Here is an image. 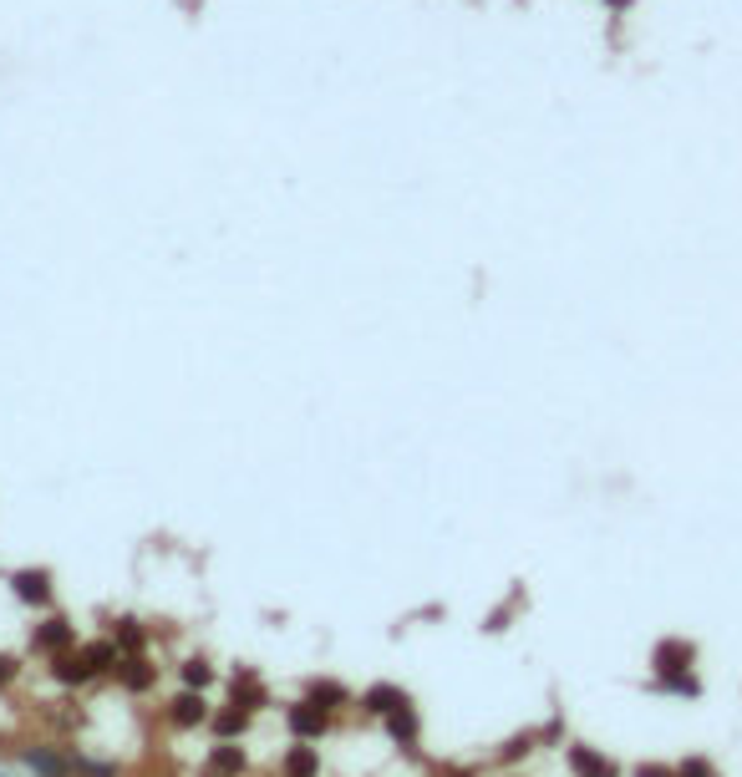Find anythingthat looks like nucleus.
Listing matches in <instances>:
<instances>
[{
  "instance_id": "obj_1",
  "label": "nucleus",
  "mask_w": 742,
  "mask_h": 777,
  "mask_svg": "<svg viewBox=\"0 0 742 777\" xmlns=\"http://www.w3.org/2000/svg\"><path fill=\"white\" fill-rule=\"evenodd\" d=\"M290 727H296V737H321L326 732V712H321V706H296V712H290Z\"/></svg>"
},
{
  "instance_id": "obj_2",
  "label": "nucleus",
  "mask_w": 742,
  "mask_h": 777,
  "mask_svg": "<svg viewBox=\"0 0 742 777\" xmlns=\"http://www.w3.org/2000/svg\"><path fill=\"white\" fill-rule=\"evenodd\" d=\"M36 646H41V650H61V646H72V631H67V620H46L41 631H36Z\"/></svg>"
},
{
  "instance_id": "obj_3",
  "label": "nucleus",
  "mask_w": 742,
  "mask_h": 777,
  "mask_svg": "<svg viewBox=\"0 0 742 777\" xmlns=\"http://www.w3.org/2000/svg\"><path fill=\"white\" fill-rule=\"evenodd\" d=\"M386 717H392V737H397V742H417V717H412V706L402 702V706H392Z\"/></svg>"
},
{
  "instance_id": "obj_4",
  "label": "nucleus",
  "mask_w": 742,
  "mask_h": 777,
  "mask_svg": "<svg viewBox=\"0 0 742 777\" xmlns=\"http://www.w3.org/2000/svg\"><path fill=\"white\" fill-rule=\"evenodd\" d=\"M570 763H575V773H579V777H610V773H615V767L600 763V757H595V752H585V748L570 752Z\"/></svg>"
},
{
  "instance_id": "obj_5",
  "label": "nucleus",
  "mask_w": 742,
  "mask_h": 777,
  "mask_svg": "<svg viewBox=\"0 0 742 777\" xmlns=\"http://www.w3.org/2000/svg\"><path fill=\"white\" fill-rule=\"evenodd\" d=\"M173 721H179V727L204 721V696H179V702H173Z\"/></svg>"
},
{
  "instance_id": "obj_6",
  "label": "nucleus",
  "mask_w": 742,
  "mask_h": 777,
  "mask_svg": "<svg viewBox=\"0 0 742 777\" xmlns=\"http://www.w3.org/2000/svg\"><path fill=\"white\" fill-rule=\"evenodd\" d=\"M15 595L21 600H46L51 589H46V574H15Z\"/></svg>"
},
{
  "instance_id": "obj_7",
  "label": "nucleus",
  "mask_w": 742,
  "mask_h": 777,
  "mask_svg": "<svg viewBox=\"0 0 742 777\" xmlns=\"http://www.w3.org/2000/svg\"><path fill=\"white\" fill-rule=\"evenodd\" d=\"M57 676H61V681H87V676H92L87 656H82V650H76V656H61L57 660Z\"/></svg>"
},
{
  "instance_id": "obj_8",
  "label": "nucleus",
  "mask_w": 742,
  "mask_h": 777,
  "mask_svg": "<svg viewBox=\"0 0 742 777\" xmlns=\"http://www.w3.org/2000/svg\"><path fill=\"white\" fill-rule=\"evenodd\" d=\"M26 763L36 767V773H41V777H67V767H61V757H51V752H41V748H36V752H26Z\"/></svg>"
},
{
  "instance_id": "obj_9",
  "label": "nucleus",
  "mask_w": 742,
  "mask_h": 777,
  "mask_svg": "<svg viewBox=\"0 0 742 777\" xmlns=\"http://www.w3.org/2000/svg\"><path fill=\"white\" fill-rule=\"evenodd\" d=\"M214 773H219V777L244 773V757H239V748H219V752H214Z\"/></svg>"
},
{
  "instance_id": "obj_10",
  "label": "nucleus",
  "mask_w": 742,
  "mask_h": 777,
  "mask_svg": "<svg viewBox=\"0 0 742 777\" xmlns=\"http://www.w3.org/2000/svg\"><path fill=\"white\" fill-rule=\"evenodd\" d=\"M407 696L402 691H392V686H376V691H367V706L371 712H392V706H402Z\"/></svg>"
},
{
  "instance_id": "obj_11",
  "label": "nucleus",
  "mask_w": 742,
  "mask_h": 777,
  "mask_svg": "<svg viewBox=\"0 0 742 777\" xmlns=\"http://www.w3.org/2000/svg\"><path fill=\"white\" fill-rule=\"evenodd\" d=\"M122 681H128V686H133V691H143V686H148V681H153V671H148V666H143V660H128V666H122Z\"/></svg>"
},
{
  "instance_id": "obj_12",
  "label": "nucleus",
  "mask_w": 742,
  "mask_h": 777,
  "mask_svg": "<svg viewBox=\"0 0 742 777\" xmlns=\"http://www.w3.org/2000/svg\"><path fill=\"white\" fill-rule=\"evenodd\" d=\"M290 777H311L315 773V752H290Z\"/></svg>"
},
{
  "instance_id": "obj_13",
  "label": "nucleus",
  "mask_w": 742,
  "mask_h": 777,
  "mask_svg": "<svg viewBox=\"0 0 742 777\" xmlns=\"http://www.w3.org/2000/svg\"><path fill=\"white\" fill-rule=\"evenodd\" d=\"M183 681L204 691V686H208V666H204V660H189V666H183Z\"/></svg>"
},
{
  "instance_id": "obj_14",
  "label": "nucleus",
  "mask_w": 742,
  "mask_h": 777,
  "mask_svg": "<svg viewBox=\"0 0 742 777\" xmlns=\"http://www.w3.org/2000/svg\"><path fill=\"white\" fill-rule=\"evenodd\" d=\"M219 732H224V737L244 732V717H239V712H229V717H219Z\"/></svg>"
},
{
  "instance_id": "obj_15",
  "label": "nucleus",
  "mask_w": 742,
  "mask_h": 777,
  "mask_svg": "<svg viewBox=\"0 0 742 777\" xmlns=\"http://www.w3.org/2000/svg\"><path fill=\"white\" fill-rule=\"evenodd\" d=\"M122 646H128V650H137V646H143V635H137V625H133V620L122 625Z\"/></svg>"
},
{
  "instance_id": "obj_16",
  "label": "nucleus",
  "mask_w": 742,
  "mask_h": 777,
  "mask_svg": "<svg viewBox=\"0 0 742 777\" xmlns=\"http://www.w3.org/2000/svg\"><path fill=\"white\" fill-rule=\"evenodd\" d=\"M682 777H717V773H713V767H707V763H697V757H692V763L682 767Z\"/></svg>"
},
{
  "instance_id": "obj_17",
  "label": "nucleus",
  "mask_w": 742,
  "mask_h": 777,
  "mask_svg": "<svg viewBox=\"0 0 742 777\" xmlns=\"http://www.w3.org/2000/svg\"><path fill=\"white\" fill-rule=\"evenodd\" d=\"M636 777H682V773H667V767H641Z\"/></svg>"
},
{
  "instance_id": "obj_18",
  "label": "nucleus",
  "mask_w": 742,
  "mask_h": 777,
  "mask_svg": "<svg viewBox=\"0 0 742 777\" xmlns=\"http://www.w3.org/2000/svg\"><path fill=\"white\" fill-rule=\"evenodd\" d=\"M11 676H15V660H11V656H0V681H11Z\"/></svg>"
}]
</instances>
